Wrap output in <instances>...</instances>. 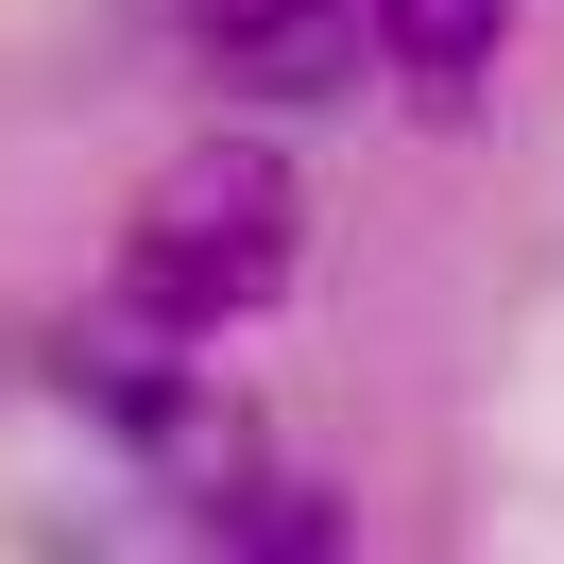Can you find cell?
I'll return each mask as SVG.
<instances>
[{
  "label": "cell",
  "instance_id": "6da1fadb",
  "mask_svg": "<svg viewBox=\"0 0 564 564\" xmlns=\"http://www.w3.org/2000/svg\"><path fill=\"white\" fill-rule=\"evenodd\" d=\"M291 257H308V188H291L257 138H206V154H172V172H154L138 257H120V308L172 325V343H206V325L274 308Z\"/></svg>",
  "mask_w": 564,
  "mask_h": 564
},
{
  "label": "cell",
  "instance_id": "7a4b0ae2",
  "mask_svg": "<svg viewBox=\"0 0 564 564\" xmlns=\"http://www.w3.org/2000/svg\"><path fill=\"white\" fill-rule=\"evenodd\" d=\"M359 52H377V18H359V0H291V18H257V35L223 52V86H240V104H343Z\"/></svg>",
  "mask_w": 564,
  "mask_h": 564
},
{
  "label": "cell",
  "instance_id": "3957f363",
  "mask_svg": "<svg viewBox=\"0 0 564 564\" xmlns=\"http://www.w3.org/2000/svg\"><path fill=\"white\" fill-rule=\"evenodd\" d=\"M377 18V52L427 86V104H479V69H496V0H359Z\"/></svg>",
  "mask_w": 564,
  "mask_h": 564
},
{
  "label": "cell",
  "instance_id": "277c9868",
  "mask_svg": "<svg viewBox=\"0 0 564 564\" xmlns=\"http://www.w3.org/2000/svg\"><path fill=\"white\" fill-rule=\"evenodd\" d=\"M257 18H291V0H188V35H206V52H240Z\"/></svg>",
  "mask_w": 564,
  "mask_h": 564
}]
</instances>
